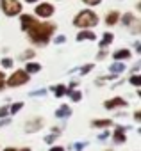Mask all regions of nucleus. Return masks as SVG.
<instances>
[{"mask_svg":"<svg viewBox=\"0 0 141 151\" xmlns=\"http://www.w3.org/2000/svg\"><path fill=\"white\" fill-rule=\"evenodd\" d=\"M129 55H130L129 50H120V52H116L113 57H114V59H129Z\"/></svg>","mask_w":141,"mask_h":151,"instance_id":"11","label":"nucleus"},{"mask_svg":"<svg viewBox=\"0 0 141 151\" xmlns=\"http://www.w3.org/2000/svg\"><path fill=\"white\" fill-rule=\"evenodd\" d=\"M27 80H29V73H27V71H16L13 77L7 80V86L18 87V86H22V84H25Z\"/></svg>","mask_w":141,"mask_h":151,"instance_id":"4","label":"nucleus"},{"mask_svg":"<svg viewBox=\"0 0 141 151\" xmlns=\"http://www.w3.org/2000/svg\"><path fill=\"white\" fill-rule=\"evenodd\" d=\"M111 41H113V36H111V34H105V36H104V41H102V46H105V45H109Z\"/></svg>","mask_w":141,"mask_h":151,"instance_id":"18","label":"nucleus"},{"mask_svg":"<svg viewBox=\"0 0 141 151\" xmlns=\"http://www.w3.org/2000/svg\"><path fill=\"white\" fill-rule=\"evenodd\" d=\"M27 2H36V0H27Z\"/></svg>","mask_w":141,"mask_h":151,"instance_id":"29","label":"nucleus"},{"mask_svg":"<svg viewBox=\"0 0 141 151\" xmlns=\"http://www.w3.org/2000/svg\"><path fill=\"white\" fill-rule=\"evenodd\" d=\"M123 69H125V66L120 64V62H116V64L111 66V71H114V73H120V71H123Z\"/></svg>","mask_w":141,"mask_h":151,"instance_id":"13","label":"nucleus"},{"mask_svg":"<svg viewBox=\"0 0 141 151\" xmlns=\"http://www.w3.org/2000/svg\"><path fill=\"white\" fill-rule=\"evenodd\" d=\"M0 4H2V9L7 16H16L22 11V6H20L18 0H2Z\"/></svg>","mask_w":141,"mask_h":151,"instance_id":"3","label":"nucleus"},{"mask_svg":"<svg viewBox=\"0 0 141 151\" xmlns=\"http://www.w3.org/2000/svg\"><path fill=\"white\" fill-rule=\"evenodd\" d=\"M114 140H116V142H123V140H125V137H123V130H121V128L116 132V135H114Z\"/></svg>","mask_w":141,"mask_h":151,"instance_id":"14","label":"nucleus"},{"mask_svg":"<svg viewBox=\"0 0 141 151\" xmlns=\"http://www.w3.org/2000/svg\"><path fill=\"white\" fill-rule=\"evenodd\" d=\"M64 86H57V87H54V93H55V96H63L64 94Z\"/></svg>","mask_w":141,"mask_h":151,"instance_id":"15","label":"nucleus"},{"mask_svg":"<svg viewBox=\"0 0 141 151\" xmlns=\"http://www.w3.org/2000/svg\"><path fill=\"white\" fill-rule=\"evenodd\" d=\"M127 103L121 100V98H114V100H109L105 101V109H114V107H125Z\"/></svg>","mask_w":141,"mask_h":151,"instance_id":"6","label":"nucleus"},{"mask_svg":"<svg viewBox=\"0 0 141 151\" xmlns=\"http://www.w3.org/2000/svg\"><path fill=\"white\" fill-rule=\"evenodd\" d=\"M29 36H31V39L34 41V43H38V45H45L47 41H48V37H50V34L54 32V25H50V23H32L29 29Z\"/></svg>","mask_w":141,"mask_h":151,"instance_id":"1","label":"nucleus"},{"mask_svg":"<svg viewBox=\"0 0 141 151\" xmlns=\"http://www.w3.org/2000/svg\"><path fill=\"white\" fill-rule=\"evenodd\" d=\"M22 151H31V149H29V147H27V149H22Z\"/></svg>","mask_w":141,"mask_h":151,"instance_id":"27","label":"nucleus"},{"mask_svg":"<svg viewBox=\"0 0 141 151\" xmlns=\"http://www.w3.org/2000/svg\"><path fill=\"white\" fill-rule=\"evenodd\" d=\"M130 84L132 86H141V77H139V75H134V77L130 78Z\"/></svg>","mask_w":141,"mask_h":151,"instance_id":"16","label":"nucleus"},{"mask_svg":"<svg viewBox=\"0 0 141 151\" xmlns=\"http://www.w3.org/2000/svg\"><path fill=\"white\" fill-rule=\"evenodd\" d=\"M0 78H4V75H2V73H0Z\"/></svg>","mask_w":141,"mask_h":151,"instance_id":"28","label":"nucleus"},{"mask_svg":"<svg viewBox=\"0 0 141 151\" xmlns=\"http://www.w3.org/2000/svg\"><path fill=\"white\" fill-rule=\"evenodd\" d=\"M50 151H64V149H63V147H59V146H57V147H52V149H50Z\"/></svg>","mask_w":141,"mask_h":151,"instance_id":"26","label":"nucleus"},{"mask_svg":"<svg viewBox=\"0 0 141 151\" xmlns=\"http://www.w3.org/2000/svg\"><path fill=\"white\" fill-rule=\"evenodd\" d=\"M89 69H91V66H86V68H82V69H81V71H82V73H88V71H89Z\"/></svg>","mask_w":141,"mask_h":151,"instance_id":"23","label":"nucleus"},{"mask_svg":"<svg viewBox=\"0 0 141 151\" xmlns=\"http://www.w3.org/2000/svg\"><path fill=\"white\" fill-rule=\"evenodd\" d=\"M2 66H4V68H11V66H13V60H11V59H4V60H2Z\"/></svg>","mask_w":141,"mask_h":151,"instance_id":"19","label":"nucleus"},{"mask_svg":"<svg viewBox=\"0 0 141 151\" xmlns=\"http://www.w3.org/2000/svg\"><path fill=\"white\" fill-rule=\"evenodd\" d=\"M55 41H57V43H63V41H64V36H59V37H57Z\"/></svg>","mask_w":141,"mask_h":151,"instance_id":"25","label":"nucleus"},{"mask_svg":"<svg viewBox=\"0 0 141 151\" xmlns=\"http://www.w3.org/2000/svg\"><path fill=\"white\" fill-rule=\"evenodd\" d=\"M7 114V109H0V116H6Z\"/></svg>","mask_w":141,"mask_h":151,"instance_id":"24","label":"nucleus"},{"mask_svg":"<svg viewBox=\"0 0 141 151\" xmlns=\"http://www.w3.org/2000/svg\"><path fill=\"white\" fill-rule=\"evenodd\" d=\"M41 69V66L39 64H36V62H29L27 64V68H25V71L27 73H36V71H39Z\"/></svg>","mask_w":141,"mask_h":151,"instance_id":"10","label":"nucleus"},{"mask_svg":"<svg viewBox=\"0 0 141 151\" xmlns=\"http://www.w3.org/2000/svg\"><path fill=\"white\" fill-rule=\"evenodd\" d=\"M111 124V121H107V119H104V121H93V126H109Z\"/></svg>","mask_w":141,"mask_h":151,"instance_id":"17","label":"nucleus"},{"mask_svg":"<svg viewBox=\"0 0 141 151\" xmlns=\"http://www.w3.org/2000/svg\"><path fill=\"white\" fill-rule=\"evenodd\" d=\"M118 20V13H109L107 14V25H114Z\"/></svg>","mask_w":141,"mask_h":151,"instance_id":"12","label":"nucleus"},{"mask_svg":"<svg viewBox=\"0 0 141 151\" xmlns=\"http://www.w3.org/2000/svg\"><path fill=\"white\" fill-rule=\"evenodd\" d=\"M32 23H36V20H34L32 16H25V14L22 16V29H23V30H27Z\"/></svg>","mask_w":141,"mask_h":151,"instance_id":"7","label":"nucleus"},{"mask_svg":"<svg viewBox=\"0 0 141 151\" xmlns=\"http://www.w3.org/2000/svg\"><path fill=\"white\" fill-rule=\"evenodd\" d=\"M72 98H73V101H79L81 100V93H72Z\"/></svg>","mask_w":141,"mask_h":151,"instance_id":"21","label":"nucleus"},{"mask_svg":"<svg viewBox=\"0 0 141 151\" xmlns=\"http://www.w3.org/2000/svg\"><path fill=\"white\" fill-rule=\"evenodd\" d=\"M77 39L79 41H82V39H95V34L93 32H88V30H82V32H79Z\"/></svg>","mask_w":141,"mask_h":151,"instance_id":"8","label":"nucleus"},{"mask_svg":"<svg viewBox=\"0 0 141 151\" xmlns=\"http://www.w3.org/2000/svg\"><path fill=\"white\" fill-rule=\"evenodd\" d=\"M70 114H72V110H70V107H66V105H64V107H61V109L55 112V116H57V117H64V116H70Z\"/></svg>","mask_w":141,"mask_h":151,"instance_id":"9","label":"nucleus"},{"mask_svg":"<svg viewBox=\"0 0 141 151\" xmlns=\"http://www.w3.org/2000/svg\"><path fill=\"white\" fill-rule=\"evenodd\" d=\"M73 25H77V27H84V29H86V27L98 25V16H97L93 11L86 9V11H82V13H79V14L75 16Z\"/></svg>","mask_w":141,"mask_h":151,"instance_id":"2","label":"nucleus"},{"mask_svg":"<svg viewBox=\"0 0 141 151\" xmlns=\"http://www.w3.org/2000/svg\"><path fill=\"white\" fill-rule=\"evenodd\" d=\"M36 14L41 16V18H48V16L54 14V7H52L50 4H39V6L36 7Z\"/></svg>","mask_w":141,"mask_h":151,"instance_id":"5","label":"nucleus"},{"mask_svg":"<svg viewBox=\"0 0 141 151\" xmlns=\"http://www.w3.org/2000/svg\"><path fill=\"white\" fill-rule=\"evenodd\" d=\"M22 105H23V103H15V105L11 107V112H13V114H15V112H18V110L22 109Z\"/></svg>","mask_w":141,"mask_h":151,"instance_id":"20","label":"nucleus"},{"mask_svg":"<svg viewBox=\"0 0 141 151\" xmlns=\"http://www.w3.org/2000/svg\"><path fill=\"white\" fill-rule=\"evenodd\" d=\"M84 2H86V4H89V6H97L100 0H84Z\"/></svg>","mask_w":141,"mask_h":151,"instance_id":"22","label":"nucleus"}]
</instances>
